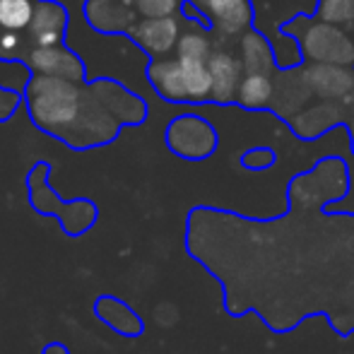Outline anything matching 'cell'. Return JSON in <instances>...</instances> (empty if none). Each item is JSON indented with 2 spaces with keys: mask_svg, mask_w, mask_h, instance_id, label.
<instances>
[{
  "mask_svg": "<svg viewBox=\"0 0 354 354\" xmlns=\"http://www.w3.org/2000/svg\"><path fill=\"white\" fill-rule=\"evenodd\" d=\"M22 99L29 121L75 152L104 147L147 118L142 99L109 77L73 82L34 73Z\"/></svg>",
  "mask_w": 354,
  "mask_h": 354,
  "instance_id": "6da1fadb",
  "label": "cell"
},
{
  "mask_svg": "<svg viewBox=\"0 0 354 354\" xmlns=\"http://www.w3.org/2000/svg\"><path fill=\"white\" fill-rule=\"evenodd\" d=\"M51 176V164L37 162L27 171V201L37 214L41 217H56L61 224L63 234L71 239H80L94 229L99 219V207L89 198H75V201H63L48 183Z\"/></svg>",
  "mask_w": 354,
  "mask_h": 354,
  "instance_id": "7a4b0ae2",
  "label": "cell"
},
{
  "mask_svg": "<svg viewBox=\"0 0 354 354\" xmlns=\"http://www.w3.org/2000/svg\"><path fill=\"white\" fill-rule=\"evenodd\" d=\"M167 147L176 157L188 159V162H203L217 152L219 136L212 128L210 121H205L198 113H183L176 116L167 128Z\"/></svg>",
  "mask_w": 354,
  "mask_h": 354,
  "instance_id": "3957f363",
  "label": "cell"
},
{
  "mask_svg": "<svg viewBox=\"0 0 354 354\" xmlns=\"http://www.w3.org/2000/svg\"><path fill=\"white\" fill-rule=\"evenodd\" d=\"M301 51L316 63H337L350 66L354 63V44L337 29V24L316 22L301 37Z\"/></svg>",
  "mask_w": 354,
  "mask_h": 354,
  "instance_id": "277c9868",
  "label": "cell"
},
{
  "mask_svg": "<svg viewBox=\"0 0 354 354\" xmlns=\"http://www.w3.org/2000/svg\"><path fill=\"white\" fill-rule=\"evenodd\" d=\"M27 66L37 75H48V77L73 80V82H84L87 80V66L82 56L73 48H66L63 44L56 46H32L24 56Z\"/></svg>",
  "mask_w": 354,
  "mask_h": 354,
  "instance_id": "5b68a950",
  "label": "cell"
},
{
  "mask_svg": "<svg viewBox=\"0 0 354 354\" xmlns=\"http://www.w3.org/2000/svg\"><path fill=\"white\" fill-rule=\"evenodd\" d=\"M68 24H71V10L58 0H37L34 3V17L27 29L32 46H56L66 44Z\"/></svg>",
  "mask_w": 354,
  "mask_h": 354,
  "instance_id": "8992f818",
  "label": "cell"
},
{
  "mask_svg": "<svg viewBox=\"0 0 354 354\" xmlns=\"http://www.w3.org/2000/svg\"><path fill=\"white\" fill-rule=\"evenodd\" d=\"M128 37L147 53L149 58H167L176 51L181 39V22L174 17H145L131 29Z\"/></svg>",
  "mask_w": 354,
  "mask_h": 354,
  "instance_id": "52a82bcc",
  "label": "cell"
},
{
  "mask_svg": "<svg viewBox=\"0 0 354 354\" xmlns=\"http://www.w3.org/2000/svg\"><path fill=\"white\" fill-rule=\"evenodd\" d=\"M201 12L210 29L222 37H241L253 24L251 0H205Z\"/></svg>",
  "mask_w": 354,
  "mask_h": 354,
  "instance_id": "ba28073f",
  "label": "cell"
},
{
  "mask_svg": "<svg viewBox=\"0 0 354 354\" xmlns=\"http://www.w3.org/2000/svg\"><path fill=\"white\" fill-rule=\"evenodd\" d=\"M84 19L99 34H131V29L140 22L136 10L126 0H87Z\"/></svg>",
  "mask_w": 354,
  "mask_h": 354,
  "instance_id": "9c48e42d",
  "label": "cell"
},
{
  "mask_svg": "<svg viewBox=\"0 0 354 354\" xmlns=\"http://www.w3.org/2000/svg\"><path fill=\"white\" fill-rule=\"evenodd\" d=\"M92 311L97 316V321H102L106 328H111L116 335L128 337V340L145 335L142 316L131 304H126L121 297H116V294H99L92 304Z\"/></svg>",
  "mask_w": 354,
  "mask_h": 354,
  "instance_id": "30bf717a",
  "label": "cell"
},
{
  "mask_svg": "<svg viewBox=\"0 0 354 354\" xmlns=\"http://www.w3.org/2000/svg\"><path fill=\"white\" fill-rule=\"evenodd\" d=\"M207 66H210V75H212V102L217 104L236 102L239 87H241V80H243L241 58L232 56L224 48H214Z\"/></svg>",
  "mask_w": 354,
  "mask_h": 354,
  "instance_id": "8fae6325",
  "label": "cell"
},
{
  "mask_svg": "<svg viewBox=\"0 0 354 354\" xmlns=\"http://www.w3.org/2000/svg\"><path fill=\"white\" fill-rule=\"evenodd\" d=\"M147 80L152 89L164 99V102L186 104L188 92L183 82V71L178 58H152L147 66Z\"/></svg>",
  "mask_w": 354,
  "mask_h": 354,
  "instance_id": "7c38bea8",
  "label": "cell"
},
{
  "mask_svg": "<svg viewBox=\"0 0 354 354\" xmlns=\"http://www.w3.org/2000/svg\"><path fill=\"white\" fill-rule=\"evenodd\" d=\"M304 80L321 97H347L354 89V73L345 71L337 63H316Z\"/></svg>",
  "mask_w": 354,
  "mask_h": 354,
  "instance_id": "4fadbf2b",
  "label": "cell"
},
{
  "mask_svg": "<svg viewBox=\"0 0 354 354\" xmlns=\"http://www.w3.org/2000/svg\"><path fill=\"white\" fill-rule=\"evenodd\" d=\"M239 53H241V66L243 73H275V48L272 44L263 37L256 29H246L241 34V44H239Z\"/></svg>",
  "mask_w": 354,
  "mask_h": 354,
  "instance_id": "5bb4252c",
  "label": "cell"
},
{
  "mask_svg": "<svg viewBox=\"0 0 354 354\" xmlns=\"http://www.w3.org/2000/svg\"><path fill=\"white\" fill-rule=\"evenodd\" d=\"M272 94H275V82H272L270 73H243L236 104L243 109H251V111H258V109L270 106Z\"/></svg>",
  "mask_w": 354,
  "mask_h": 354,
  "instance_id": "9a60e30c",
  "label": "cell"
},
{
  "mask_svg": "<svg viewBox=\"0 0 354 354\" xmlns=\"http://www.w3.org/2000/svg\"><path fill=\"white\" fill-rule=\"evenodd\" d=\"M178 63H181V71H183V82H186L188 104L212 102V75H210V66H207V61L178 58Z\"/></svg>",
  "mask_w": 354,
  "mask_h": 354,
  "instance_id": "2e32d148",
  "label": "cell"
},
{
  "mask_svg": "<svg viewBox=\"0 0 354 354\" xmlns=\"http://www.w3.org/2000/svg\"><path fill=\"white\" fill-rule=\"evenodd\" d=\"M37 0H0V29L27 32L34 17Z\"/></svg>",
  "mask_w": 354,
  "mask_h": 354,
  "instance_id": "e0dca14e",
  "label": "cell"
},
{
  "mask_svg": "<svg viewBox=\"0 0 354 354\" xmlns=\"http://www.w3.org/2000/svg\"><path fill=\"white\" fill-rule=\"evenodd\" d=\"M203 29H191V32H181V39L176 44V56L178 58H196V61H210L212 56V41Z\"/></svg>",
  "mask_w": 354,
  "mask_h": 354,
  "instance_id": "ac0fdd59",
  "label": "cell"
},
{
  "mask_svg": "<svg viewBox=\"0 0 354 354\" xmlns=\"http://www.w3.org/2000/svg\"><path fill=\"white\" fill-rule=\"evenodd\" d=\"M32 75H34L32 68H29L27 61H22V58H15V61H0V87L10 89V92H17L24 97Z\"/></svg>",
  "mask_w": 354,
  "mask_h": 354,
  "instance_id": "d6986e66",
  "label": "cell"
},
{
  "mask_svg": "<svg viewBox=\"0 0 354 354\" xmlns=\"http://www.w3.org/2000/svg\"><path fill=\"white\" fill-rule=\"evenodd\" d=\"M140 19L145 17H174L183 10L186 0H126Z\"/></svg>",
  "mask_w": 354,
  "mask_h": 354,
  "instance_id": "ffe728a7",
  "label": "cell"
},
{
  "mask_svg": "<svg viewBox=\"0 0 354 354\" xmlns=\"http://www.w3.org/2000/svg\"><path fill=\"white\" fill-rule=\"evenodd\" d=\"M318 17L330 24H354V0H318Z\"/></svg>",
  "mask_w": 354,
  "mask_h": 354,
  "instance_id": "44dd1931",
  "label": "cell"
},
{
  "mask_svg": "<svg viewBox=\"0 0 354 354\" xmlns=\"http://www.w3.org/2000/svg\"><path fill=\"white\" fill-rule=\"evenodd\" d=\"M29 48H32L29 37H22V32L0 29V61H15V58L24 61Z\"/></svg>",
  "mask_w": 354,
  "mask_h": 354,
  "instance_id": "7402d4cb",
  "label": "cell"
},
{
  "mask_svg": "<svg viewBox=\"0 0 354 354\" xmlns=\"http://www.w3.org/2000/svg\"><path fill=\"white\" fill-rule=\"evenodd\" d=\"M277 154L270 147H251L241 154V167L248 171H266L275 164Z\"/></svg>",
  "mask_w": 354,
  "mask_h": 354,
  "instance_id": "603a6c76",
  "label": "cell"
},
{
  "mask_svg": "<svg viewBox=\"0 0 354 354\" xmlns=\"http://www.w3.org/2000/svg\"><path fill=\"white\" fill-rule=\"evenodd\" d=\"M19 99H22V94L10 92V89L0 87V123H5L10 116H12V111L17 109Z\"/></svg>",
  "mask_w": 354,
  "mask_h": 354,
  "instance_id": "cb8c5ba5",
  "label": "cell"
},
{
  "mask_svg": "<svg viewBox=\"0 0 354 354\" xmlns=\"http://www.w3.org/2000/svg\"><path fill=\"white\" fill-rule=\"evenodd\" d=\"M41 354H71V350H68V345H66V342H58V340H53V342H48V345H44Z\"/></svg>",
  "mask_w": 354,
  "mask_h": 354,
  "instance_id": "d4e9b609",
  "label": "cell"
},
{
  "mask_svg": "<svg viewBox=\"0 0 354 354\" xmlns=\"http://www.w3.org/2000/svg\"><path fill=\"white\" fill-rule=\"evenodd\" d=\"M350 133H352V138H354V116H352V123H350Z\"/></svg>",
  "mask_w": 354,
  "mask_h": 354,
  "instance_id": "484cf974",
  "label": "cell"
}]
</instances>
